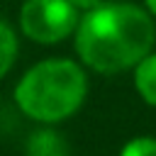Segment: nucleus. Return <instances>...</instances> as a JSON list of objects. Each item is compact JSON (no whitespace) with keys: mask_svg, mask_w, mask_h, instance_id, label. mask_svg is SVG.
Returning a JSON list of instances; mask_svg holds the SVG:
<instances>
[{"mask_svg":"<svg viewBox=\"0 0 156 156\" xmlns=\"http://www.w3.org/2000/svg\"><path fill=\"white\" fill-rule=\"evenodd\" d=\"M132 83L144 105L156 107V51L144 56L132 68Z\"/></svg>","mask_w":156,"mask_h":156,"instance_id":"nucleus-4","label":"nucleus"},{"mask_svg":"<svg viewBox=\"0 0 156 156\" xmlns=\"http://www.w3.org/2000/svg\"><path fill=\"white\" fill-rule=\"evenodd\" d=\"M88 68L78 58L49 56L32 63L15 83L17 110L41 127L71 119L88 98Z\"/></svg>","mask_w":156,"mask_h":156,"instance_id":"nucleus-2","label":"nucleus"},{"mask_svg":"<svg viewBox=\"0 0 156 156\" xmlns=\"http://www.w3.org/2000/svg\"><path fill=\"white\" fill-rule=\"evenodd\" d=\"M27 151H29V156H68L66 141L54 127L37 129L27 141Z\"/></svg>","mask_w":156,"mask_h":156,"instance_id":"nucleus-5","label":"nucleus"},{"mask_svg":"<svg viewBox=\"0 0 156 156\" xmlns=\"http://www.w3.org/2000/svg\"><path fill=\"white\" fill-rule=\"evenodd\" d=\"M17 54H20V37H17L15 27L0 17V80L12 71Z\"/></svg>","mask_w":156,"mask_h":156,"instance_id":"nucleus-6","label":"nucleus"},{"mask_svg":"<svg viewBox=\"0 0 156 156\" xmlns=\"http://www.w3.org/2000/svg\"><path fill=\"white\" fill-rule=\"evenodd\" d=\"M80 15L83 12L71 0H24L20 5L17 24L29 41L51 46L73 39Z\"/></svg>","mask_w":156,"mask_h":156,"instance_id":"nucleus-3","label":"nucleus"},{"mask_svg":"<svg viewBox=\"0 0 156 156\" xmlns=\"http://www.w3.org/2000/svg\"><path fill=\"white\" fill-rule=\"evenodd\" d=\"M117 156H156V136L139 134L122 144Z\"/></svg>","mask_w":156,"mask_h":156,"instance_id":"nucleus-7","label":"nucleus"},{"mask_svg":"<svg viewBox=\"0 0 156 156\" xmlns=\"http://www.w3.org/2000/svg\"><path fill=\"white\" fill-rule=\"evenodd\" d=\"M156 22L139 2L105 0L80 15L73 34L76 58L93 73L117 76L132 71L154 51Z\"/></svg>","mask_w":156,"mask_h":156,"instance_id":"nucleus-1","label":"nucleus"},{"mask_svg":"<svg viewBox=\"0 0 156 156\" xmlns=\"http://www.w3.org/2000/svg\"><path fill=\"white\" fill-rule=\"evenodd\" d=\"M141 5H144V7H146V12H149V15L156 20V0H144Z\"/></svg>","mask_w":156,"mask_h":156,"instance_id":"nucleus-9","label":"nucleus"},{"mask_svg":"<svg viewBox=\"0 0 156 156\" xmlns=\"http://www.w3.org/2000/svg\"><path fill=\"white\" fill-rule=\"evenodd\" d=\"M80 12H88V10H93V7H98L100 2H105V0H71Z\"/></svg>","mask_w":156,"mask_h":156,"instance_id":"nucleus-8","label":"nucleus"}]
</instances>
